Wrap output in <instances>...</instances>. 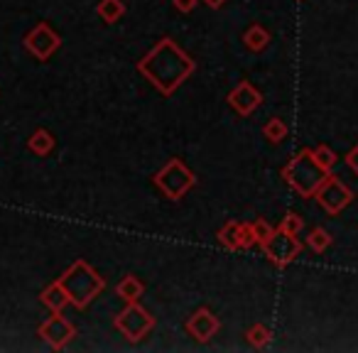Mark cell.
I'll list each match as a JSON object with an SVG mask.
<instances>
[{"label": "cell", "instance_id": "cell-1", "mask_svg": "<svg viewBox=\"0 0 358 353\" xmlns=\"http://www.w3.org/2000/svg\"><path fill=\"white\" fill-rule=\"evenodd\" d=\"M194 62L185 57L169 40H162L157 50H152L143 62H140V71L157 86L162 94H172L185 76L192 74Z\"/></svg>", "mask_w": 358, "mask_h": 353}, {"label": "cell", "instance_id": "cell-2", "mask_svg": "<svg viewBox=\"0 0 358 353\" xmlns=\"http://www.w3.org/2000/svg\"><path fill=\"white\" fill-rule=\"evenodd\" d=\"M282 177L289 182L294 192H299L302 196H314L317 189L324 185V180L329 177V172L317 162L314 150H302L292 162L285 167Z\"/></svg>", "mask_w": 358, "mask_h": 353}, {"label": "cell", "instance_id": "cell-3", "mask_svg": "<svg viewBox=\"0 0 358 353\" xmlns=\"http://www.w3.org/2000/svg\"><path fill=\"white\" fill-rule=\"evenodd\" d=\"M59 282L64 284L71 304H76V307H86V304H89L91 299L103 289V278H101L99 273H94L84 260H79L76 265H71Z\"/></svg>", "mask_w": 358, "mask_h": 353}, {"label": "cell", "instance_id": "cell-4", "mask_svg": "<svg viewBox=\"0 0 358 353\" xmlns=\"http://www.w3.org/2000/svg\"><path fill=\"white\" fill-rule=\"evenodd\" d=\"M157 187L169 196V199H179L189 187H194V174L182 164V159H172L162 172L155 177Z\"/></svg>", "mask_w": 358, "mask_h": 353}, {"label": "cell", "instance_id": "cell-5", "mask_svg": "<svg viewBox=\"0 0 358 353\" xmlns=\"http://www.w3.org/2000/svg\"><path fill=\"white\" fill-rule=\"evenodd\" d=\"M314 196H317V201L329 211V214H338V211L346 209V206L351 204L353 192L348 189V187L343 185L338 177H331V174H329L327 180H324V185L319 187Z\"/></svg>", "mask_w": 358, "mask_h": 353}, {"label": "cell", "instance_id": "cell-6", "mask_svg": "<svg viewBox=\"0 0 358 353\" xmlns=\"http://www.w3.org/2000/svg\"><path fill=\"white\" fill-rule=\"evenodd\" d=\"M115 326H118L130 341H140V338H145V333L155 326V319L133 302L120 312V317L115 319Z\"/></svg>", "mask_w": 358, "mask_h": 353}, {"label": "cell", "instance_id": "cell-7", "mask_svg": "<svg viewBox=\"0 0 358 353\" xmlns=\"http://www.w3.org/2000/svg\"><path fill=\"white\" fill-rule=\"evenodd\" d=\"M263 250L275 265L282 268V265L292 263V260L297 258L299 250H302V243L297 240V236L285 233V231H275L273 238H270L268 243H263Z\"/></svg>", "mask_w": 358, "mask_h": 353}, {"label": "cell", "instance_id": "cell-8", "mask_svg": "<svg viewBox=\"0 0 358 353\" xmlns=\"http://www.w3.org/2000/svg\"><path fill=\"white\" fill-rule=\"evenodd\" d=\"M76 329L71 326V322L66 317H62L59 312H55V317L47 319L45 324L40 326V336L50 343L52 348H64L66 343L74 338Z\"/></svg>", "mask_w": 358, "mask_h": 353}, {"label": "cell", "instance_id": "cell-9", "mask_svg": "<svg viewBox=\"0 0 358 353\" xmlns=\"http://www.w3.org/2000/svg\"><path fill=\"white\" fill-rule=\"evenodd\" d=\"M25 45H27V50L37 57V59H47L52 52L59 50V35H55V32L50 30V25L42 22V25H37L35 30L27 35Z\"/></svg>", "mask_w": 358, "mask_h": 353}, {"label": "cell", "instance_id": "cell-10", "mask_svg": "<svg viewBox=\"0 0 358 353\" xmlns=\"http://www.w3.org/2000/svg\"><path fill=\"white\" fill-rule=\"evenodd\" d=\"M260 101H263V96H260L258 91L248 84V81H243L241 86H236V89L231 91V96H229V103L234 106L241 115L253 113V110L260 106Z\"/></svg>", "mask_w": 358, "mask_h": 353}, {"label": "cell", "instance_id": "cell-11", "mask_svg": "<svg viewBox=\"0 0 358 353\" xmlns=\"http://www.w3.org/2000/svg\"><path fill=\"white\" fill-rule=\"evenodd\" d=\"M187 331L199 338V341H209V338L219 331V319H216L209 309H199V312L187 322Z\"/></svg>", "mask_w": 358, "mask_h": 353}, {"label": "cell", "instance_id": "cell-12", "mask_svg": "<svg viewBox=\"0 0 358 353\" xmlns=\"http://www.w3.org/2000/svg\"><path fill=\"white\" fill-rule=\"evenodd\" d=\"M42 302L47 304V307L52 309V312H62V309L66 307V304L71 302L69 294H66L64 284L62 282H52L50 287L42 289Z\"/></svg>", "mask_w": 358, "mask_h": 353}, {"label": "cell", "instance_id": "cell-13", "mask_svg": "<svg viewBox=\"0 0 358 353\" xmlns=\"http://www.w3.org/2000/svg\"><path fill=\"white\" fill-rule=\"evenodd\" d=\"M143 292H145V284L140 282L138 278H133V275H125V278L120 280V284H118V294H120V297H123L128 304L138 302V299L143 297Z\"/></svg>", "mask_w": 358, "mask_h": 353}, {"label": "cell", "instance_id": "cell-14", "mask_svg": "<svg viewBox=\"0 0 358 353\" xmlns=\"http://www.w3.org/2000/svg\"><path fill=\"white\" fill-rule=\"evenodd\" d=\"M268 42H270L268 30H263L260 25H253L248 32H245V47H248V50L260 52V50H265V47H268Z\"/></svg>", "mask_w": 358, "mask_h": 353}, {"label": "cell", "instance_id": "cell-15", "mask_svg": "<svg viewBox=\"0 0 358 353\" xmlns=\"http://www.w3.org/2000/svg\"><path fill=\"white\" fill-rule=\"evenodd\" d=\"M125 13V6H123V0H101V6H99V15L103 17L106 22H115L120 20Z\"/></svg>", "mask_w": 358, "mask_h": 353}, {"label": "cell", "instance_id": "cell-16", "mask_svg": "<svg viewBox=\"0 0 358 353\" xmlns=\"http://www.w3.org/2000/svg\"><path fill=\"white\" fill-rule=\"evenodd\" d=\"M27 147H30L32 152H37V154H47L52 147H55V138H52L47 130H37V133L27 140Z\"/></svg>", "mask_w": 358, "mask_h": 353}, {"label": "cell", "instance_id": "cell-17", "mask_svg": "<svg viewBox=\"0 0 358 353\" xmlns=\"http://www.w3.org/2000/svg\"><path fill=\"white\" fill-rule=\"evenodd\" d=\"M238 233H241V224H226L224 229L219 231V243L229 250H236L238 248Z\"/></svg>", "mask_w": 358, "mask_h": 353}, {"label": "cell", "instance_id": "cell-18", "mask_svg": "<svg viewBox=\"0 0 358 353\" xmlns=\"http://www.w3.org/2000/svg\"><path fill=\"white\" fill-rule=\"evenodd\" d=\"M263 135L270 140V143H280V140H285V135H287V125H285L280 118H273L265 123Z\"/></svg>", "mask_w": 358, "mask_h": 353}, {"label": "cell", "instance_id": "cell-19", "mask_svg": "<svg viewBox=\"0 0 358 353\" xmlns=\"http://www.w3.org/2000/svg\"><path fill=\"white\" fill-rule=\"evenodd\" d=\"M307 243H309V248H312L314 253H324V250L331 245V236H329L324 229H314L312 233H309Z\"/></svg>", "mask_w": 358, "mask_h": 353}, {"label": "cell", "instance_id": "cell-20", "mask_svg": "<svg viewBox=\"0 0 358 353\" xmlns=\"http://www.w3.org/2000/svg\"><path fill=\"white\" fill-rule=\"evenodd\" d=\"M314 157H317V162L322 164L327 172H331L334 169V164H336V152H334L331 147H327V145H322V147H317L314 150Z\"/></svg>", "mask_w": 358, "mask_h": 353}, {"label": "cell", "instance_id": "cell-21", "mask_svg": "<svg viewBox=\"0 0 358 353\" xmlns=\"http://www.w3.org/2000/svg\"><path fill=\"white\" fill-rule=\"evenodd\" d=\"M270 336H273V333H270V329L263 326V324H255V326L248 331V341L253 343L255 348H263L265 343L270 341Z\"/></svg>", "mask_w": 358, "mask_h": 353}, {"label": "cell", "instance_id": "cell-22", "mask_svg": "<svg viewBox=\"0 0 358 353\" xmlns=\"http://www.w3.org/2000/svg\"><path fill=\"white\" fill-rule=\"evenodd\" d=\"M253 233H255V240L263 245V243H268V240L273 238L275 231H273V226H270L268 221L258 219V221H253Z\"/></svg>", "mask_w": 358, "mask_h": 353}, {"label": "cell", "instance_id": "cell-23", "mask_svg": "<svg viewBox=\"0 0 358 353\" xmlns=\"http://www.w3.org/2000/svg\"><path fill=\"white\" fill-rule=\"evenodd\" d=\"M302 229H304V221H302V216H297V214H287L282 219V224H280V231L292 233V236H297Z\"/></svg>", "mask_w": 358, "mask_h": 353}, {"label": "cell", "instance_id": "cell-24", "mask_svg": "<svg viewBox=\"0 0 358 353\" xmlns=\"http://www.w3.org/2000/svg\"><path fill=\"white\" fill-rule=\"evenodd\" d=\"M255 233H253V224H241V233H238V248H253Z\"/></svg>", "mask_w": 358, "mask_h": 353}, {"label": "cell", "instance_id": "cell-25", "mask_svg": "<svg viewBox=\"0 0 358 353\" xmlns=\"http://www.w3.org/2000/svg\"><path fill=\"white\" fill-rule=\"evenodd\" d=\"M174 3V8H177L179 13H192L194 10V6H196V0H172Z\"/></svg>", "mask_w": 358, "mask_h": 353}, {"label": "cell", "instance_id": "cell-26", "mask_svg": "<svg viewBox=\"0 0 358 353\" xmlns=\"http://www.w3.org/2000/svg\"><path fill=\"white\" fill-rule=\"evenodd\" d=\"M346 162H348V167L353 169V172L358 174V145L356 147L351 150V152H348V157H346Z\"/></svg>", "mask_w": 358, "mask_h": 353}, {"label": "cell", "instance_id": "cell-27", "mask_svg": "<svg viewBox=\"0 0 358 353\" xmlns=\"http://www.w3.org/2000/svg\"><path fill=\"white\" fill-rule=\"evenodd\" d=\"M204 3H206L209 8H221V6L226 3V0H204Z\"/></svg>", "mask_w": 358, "mask_h": 353}]
</instances>
